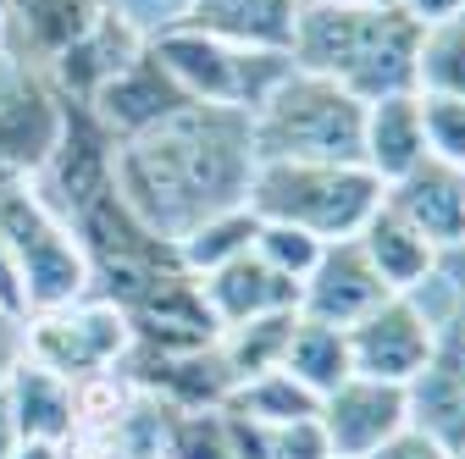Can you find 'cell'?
Segmentation results:
<instances>
[{"mask_svg":"<svg viewBox=\"0 0 465 459\" xmlns=\"http://www.w3.org/2000/svg\"><path fill=\"white\" fill-rule=\"evenodd\" d=\"M116 194L155 239L178 244L200 221L239 210L255 178L250 117L222 105H183L139 139L116 144Z\"/></svg>","mask_w":465,"mask_h":459,"instance_id":"cell-1","label":"cell"},{"mask_svg":"<svg viewBox=\"0 0 465 459\" xmlns=\"http://www.w3.org/2000/svg\"><path fill=\"white\" fill-rule=\"evenodd\" d=\"M416 50L421 23L399 0L393 6H300L288 62L300 73L332 78L361 105H371L416 89Z\"/></svg>","mask_w":465,"mask_h":459,"instance_id":"cell-2","label":"cell"},{"mask_svg":"<svg viewBox=\"0 0 465 459\" xmlns=\"http://www.w3.org/2000/svg\"><path fill=\"white\" fill-rule=\"evenodd\" d=\"M244 205L261 221H282L322 244H338L355 239L366 216L382 205V183L349 161H255Z\"/></svg>","mask_w":465,"mask_h":459,"instance_id":"cell-3","label":"cell"},{"mask_svg":"<svg viewBox=\"0 0 465 459\" xmlns=\"http://www.w3.org/2000/svg\"><path fill=\"white\" fill-rule=\"evenodd\" d=\"M366 139V105L316 73H288L255 111H250V144L255 161H349L361 166Z\"/></svg>","mask_w":465,"mask_h":459,"instance_id":"cell-4","label":"cell"},{"mask_svg":"<svg viewBox=\"0 0 465 459\" xmlns=\"http://www.w3.org/2000/svg\"><path fill=\"white\" fill-rule=\"evenodd\" d=\"M0 239L12 249V266L23 277V299L34 310H55L89 294V260L73 227L50 210L45 194L28 189V178L0 171Z\"/></svg>","mask_w":465,"mask_h":459,"instance_id":"cell-5","label":"cell"},{"mask_svg":"<svg viewBox=\"0 0 465 459\" xmlns=\"http://www.w3.org/2000/svg\"><path fill=\"white\" fill-rule=\"evenodd\" d=\"M150 50L166 67V78L194 105H222V111H244V117L294 73L288 50L227 44V39H211V34L183 28V23H161V34H150Z\"/></svg>","mask_w":465,"mask_h":459,"instance_id":"cell-6","label":"cell"},{"mask_svg":"<svg viewBox=\"0 0 465 459\" xmlns=\"http://www.w3.org/2000/svg\"><path fill=\"white\" fill-rule=\"evenodd\" d=\"M128 343H134L128 316L105 299H94V294L23 316V355L50 366L67 382H89V376L116 371V360L128 355Z\"/></svg>","mask_w":465,"mask_h":459,"instance_id":"cell-7","label":"cell"},{"mask_svg":"<svg viewBox=\"0 0 465 459\" xmlns=\"http://www.w3.org/2000/svg\"><path fill=\"white\" fill-rule=\"evenodd\" d=\"M67 133V94L45 67L0 55V171L39 178Z\"/></svg>","mask_w":465,"mask_h":459,"instance_id":"cell-8","label":"cell"},{"mask_svg":"<svg viewBox=\"0 0 465 459\" xmlns=\"http://www.w3.org/2000/svg\"><path fill=\"white\" fill-rule=\"evenodd\" d=\"M449 321H438L432 310H421L416 294H388L371 316H361L349 327V366L355 376H377V382H411L443 337Z\"/></svg>","mask_w":465,"mask_h":459,"instance_id":"cell-9","label":"cell"},{"mask_svg":"<svg viewBox=\"0 0 465 459\" xmlns=\"http://www.w3.org/2000/svg\"><path fill=\"white\" fill-rule=\"evenodd\" d=\"M332 459H371L393 432H404V387L377 376H349L338 382L322 410H316Z\"/></svg>","mask_w":465,"mask_h":459,"instance_id":"cell-10","label":"cell"},{"mask_svg":"<svg viewBox=\"0 0 465 459\" xmlns=\"http://www.w3.org/2000/svg\"><path fill=\"white\" fill-rule=\"evenodd\" d=\"M382 299H388V288H382V277L371 271V260L355 239L327 244L322 260L311 266V277L300 282V316L322 321V327H343V332L361 316H371Z\"/></svg>","mask_w":465,"mask_h":459,"instance_id":"cell-11","label":"cell"},{"mask_svg":"<svg viewBox=\"0 0 465 459\" xmlns=\"http://www.w3.org/2000/svg\"><path fill=\"white\" fill-rule=\"evenodd\" d=\"M382 200L411 221L438 255L465 244V166H449V161L427 155L404 171V178H393L382 189Z\"/></svg>","mask_w":465,"mask_h":459,"instance_id":"cell-12","label":"cell"},{"mask_svg":"<svg viewBox=\"0 0 465 459\" xmlns=\"http://www.w3.org/2000/svg\"><path fill=\"white\" fill-rule=\"evenodd\" d=\"M183 105H189V94L166 78V67L155 62V50H150V44H144V55H139L134 67H123L111 83H100L94 100H89L94 122H100L116 144L150 133L155 122H166L172 111H183Z\"/></svg>","mask_w":465,"mask_h":459,"instance_id":"cell-13","label":"cell"},{"mask_svg":"<svg viewBox=\"0 0 465 459\" xmlns=\"http://www.w3.org/2000/svg\"><path fill=\"white\" fill-rule=\"evenodd\" d=\"M404 426L427 432L449 454H465V366H460L454 321L443 327L432 360L404 382Z\"/></svg>","mask_w":465,"mask_h":459,"instance_id":"cell-14","label":"cell"},{"mask_svg":"<svg viewBox=\"0 0 465 459\" xmlns=\"http://www.w3.org/2000/svg\"><path fill=\"white\" fill-rule=\"evenodd\" d=\"M144 44H150V34H139V23H134L128 12H116L111 0H105V12L94 17V28H89L67 55H55L45 73L55 78V89H62L67 100H84V105H89L100 83H111L123 67L139 62Z\"/></svg>","mask_w":465,"mask_h":459,"instance_id":"cell-15","label":"cell"},{"mask_svg":"<svg viewBox=\"0 0 465 459\" xmlns=\"http://www.w3.org/2000/svg\"><path fill=\"white\" fill-rule=\"evenodd\" d=\"M100 12H105V0H12L0 55L28 62V67H50L55 55H67L94 28Z\"/></svg>","mask_w":465,"mask_h":459,"instance_id":"cell-16","label":"cell"},{"mask_svg":"<svg viewBox=\"0 0 465 459\" xmlns=\"http://www.w3.org/2000/svg\"><path fill=\"white\" fill-rule=\"evenodd\" d=\"M200 294L216 316V327H239V321H255V316H277V310H300V282L282 277L277 266H266L255 249L227 260L216 271L200 277Z\"/></svg>","mask_w":465,"mask_h":459,"instance_id":"cell-17","label":"cell"},{"mask_svg":"<svg viewBox=\"0 0 465 459\" xmlns=\"http://www.w3.org/2000/svg\"><path fill=\"white\" fill-rule=\"evenodd\" d=\"M355 244L366 249V260H371V271L382 277L388 294H421L427 282L438 277V266H443V255H438L388 200L366 216V227L355 233Z\"/></svg>","mask_w":465,"mask_h":459,"instance_id":"cell-18","label":"cell"},{"mask_svg":"<svg viewBox=\"0 0 465 459\" xmlns=\"http://www.w3.org/2000/svg\"><path fill=\"white\" fill-rule=\"evenodd\" d=\"M294 12L300 0H183L172 23L200 28L227 44H250V50H288Z\"/></svg>","mask_w":465,"mask_h":459,"instance_id":"cell-19","label":"cell"},{"mask_svg":"<svg viewBox=\"0 0 465 459\" xmlns=\"http://www.w3.org/2000/svg\"><path fill=\"white\" fill-rule=\"evenodd\" d=\"M0 382H6V398H12V415H17L23 443H67L73 405H78V382L55 376L50 366H39L28 355H17Z\"/></svg>","mask_w":465,"mask_h":459,"instance_id":"cell-20","label":"cell"},{"mask_svg":"<svg viewBox=\"0 0 465 459\" xmlns=\"http://www.w3.org/2000/svg\"><path fill=\"white\" fill-rule=\"evenodd\" d=\"M416 161H427V133H421V100L411 94H388L366 105V139H361V166L388 189L404 178Z\"/></svg>","mask_w":465,"mask_h":459,"instance_id":"cell-21","label":"cell"},{"mask_svg":"<svg viewBox=\"0 0 465 459\" xmlns=\"http://www.w3.org/2000/svg\"><path fill=\"white\" fill-rule=\"evenodd\" d=\"M277 371H288L294 382H305L316 398H327L338 382L355 376V366H349V332H343V327H322V321H305V316H300Z\"/></svg>","mask_w":465,"mask_h":459,"instance_id":"cell-22","label":"cell"},{"mask_svg":"<svg viewBox=\"0 0 465 459\" xmlns=\"http://www.w3.org/2000/svg\"><path fill=\"white\" fill-rule=\"evenodd\" d=\"M294 321H300V310H277V316H255V321H239V327H222L216 349H222V360L232 371V387L282 366V349H288V337H294Z\"/></svg>","mask_w":465,"mask_h":459,"instance_id":"cell-23","label":"cell"},{"mask_svg":"<svg viewBox=\"0 0 465 459\" xmlns=\"http://www.w3.org/2000/svg\"><path fill=\"white\" fill-rule=\"evenodd\" d=\"M222 410L244 415L255 426H288V421H311L322 410V398L305 382H294L288 371H261V376H250V382L232 387Z\"/></svg>","mask_w":465,"mask_h":459,"instance_id":"cell-24","label":"cell"},{"mask_svg":"<svg viewBox=\"0 0 465 459\" xmlns=\"http://www.w3.org/2000/svg\"><path fill=\"white\" fill-rule=\"evenodd\" d=\"M255 233H261V216H255L250 205H239V210H222V216L200 221L194 233H183L172 249H178V266H183L189 277H205V271H216V266H227V260L250 255V249H255Z\"/></svg>","mask_w":465,"mask_h":459,"instance_id":"cell-25","label":"cell"},{"mask_svg":"<svg viewBox=\"0 0 465 459\" xmlns=\"http://www.w3.org/2000/svg\"><path fill=\"white\" fill-rule=\"evenodd\" d=\"M416 94H454V100H465V12L421 23Z\"/></svg>","mask_w":465,"mask_h":459,"instance_id":"cell-26","label":"cell"},{"mask_svg":"<svg viewBox=\"0 0 465 459\" xmlns=\"http://www.w3.org/2000/svg\"><path fill=\"white\" fill-rule=\"evenodd\" d=\"M161 459H232L227 415L222 410H172Z\"/></svg>","mask_w":465,"mask_h":459,"instance_id":"cell-27","label":"cell"},{"mask_svg":"<svg viewBox=\"0 0 465 459\" xmlns=\"http://www.w3.org/2000/svg\"><path fill=\"white\" fill-rule=\"evenodd\" d=\"M322 249H327L322 239L300 233V227H282V221H261V233H255V255L266 266H277L282 277H294V282L311 277V266L322 260Z\"/></svg>","mask_w":465,"mask_h":459,"instance_id":"cell-28","label":"cell"},{"mask_svg":"<svg viewBox=\"0 0 465 459\" xmlns=\"http://www.w3.org/2000/svg\"><path fill=\"white\" fill-rule=\"evenodd\" d=\"M421 100V133H427V155L465 166V100L454 94H416Z\"/></svg>","mask_w":465,"mask_h":459,"instance_id":"cell-29","label":"cell"},{"mask_svg":"<svg viewBox=\"0 0 465 459\" xmlns=\"http://www.w3.org/2000/svg\"><path fill=\"white\" fill-rule=\"evenodd\" d=\"M266 459H332L322 421H288V426H266Z\"/></svg>","mask_w":465,"mask_h":459,"instance_id":"cell-30","label":"cell"},{"mask_svg":"<svg viewBox=\"0 0 465 459\" xmlns=\"http://www.w3.org/2000/svg\"><path fill=\"white\" fill-rule=\"evenodd\" d=\"M371 459H454L443 443H432L427 432H416V426H404V432H393Z\"/></svg>","mask_w":465,"mask_h":459,"instance_id":"cell-31","label":"cell"},{"mask_svg":"<svg viewBox=\"0 0 465 459\" xmlns=\"http://www.w3.org/2000/svg\"><path fill=\"white\" fill-rule=\"evenodd\" d=\"M0 316H12V321H23V316H28L23 277H17V266H12V249H6V239H0Z\"/></svg>","mask_w":465,"mask_h":459,"instance_id":"cell-32","label":"cell"},{"mask_svg":"<svg viewBox=\"0 0 465 459\" xmlns=\"http://www.w3.org/2000/svg\"><path fill=\"white\" fill-rule=\"evenodd\" d=\"M404 12H411L416 23H438V17H460L465 0H399Z\"/></svg>","mask_w":465,"mask_h":459,"instance_id":"cell-33","label":"cell"},{"mask_svg":"<svg viewBox=\"0 0 465 459\" xmlns=\"http://www.w3.org/2000/svg\"><path fill=\"white\" fill-rule=\"evenodd\" d=\"M23 448V432H17V415H12V398H6V382H0V459H12Z\"/></svg>","mask_w":465,"mask_h":459,"instance_id":"cell-34","label":"cell"},{"mask_svg":"<svg viewBox=\"0 0 465 459\" xmlns=\"http://www.w3.org/2000/svg\"><path fill=\"white\" fill-rule=\"evenodd\" d=\"M438 271H449V277H454V288H460V299H465V244H460V249H449Z\"/></svg>","mask_w":465,"mask_h":459,"instance_id":"cell-35","label":"cell"},{"mask_svg":"<svg viewBox=\"0 0 465 459\" xmlns=\"http://www.w3.org/2000/svg\"><path fill=\"white\" fill-rule=\"evenodd\" d=\"M12 459H62V443H23Z\"/></svg>","mask_w":465,"mask_h":459,"instance_id":"cell-36","label":"cell"},{"mask_svg":"<svg viewBox=\"0 0 465 459\" xmlns=\"http://www.w3.org/2000/svg\"><path fill=\"white\" fill-rule=\"evenodd\" d=\"M300 6H393V0H300Z\"/></svg>","mask_w":465,"mask_h":459,"instance_id":"cell-37","label":"cell"},{"mask_svg":"<svg viewBox=\"0 0 465 459\" xmlns=\"http://www.w3.org/2000/svg\"><path fill=\"white\" fill-rule=\"evenodd\" d=\"M454 343H460V366H465V310L454 316Z\"/></svg>","mask_w":465,"mask_h":459,"instance_id":"cell-38","label":"cell"},{"mask_svg":"<svg viewBox=\"0 0 465 459\" xmlns=\"http://www.w3.org/2000/svg\"><path fill=\"white\" fill-rule=\"evenodd\" d=\"M6 17H12V0H0V34H6Z\"/></svg>","mask_w":465,"mask_h":459,"instance_id":"cell-39","label":"cell"},{"mask_svg":"<svg viewBox=\"0 0 465 459\" xmlns=\"http://www.w3.org/2000/svg\"><path fill=\"white\" fill-rule=\"evenodd\" d=\"M454 459H465V454H454Z\"/></svg>","mask_w":465,"mask_h":459,"instance_id":"cell-40","label":"cell"}]
</instances>
